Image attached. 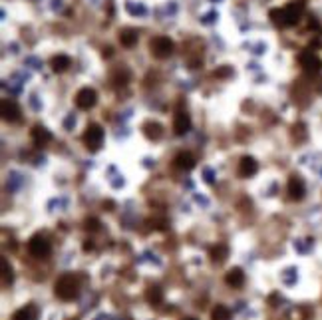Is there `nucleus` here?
<instances>
[{"label": "nucleus", "instance_id": "obj_18", "mask_svg": "<svg viewBox=\"0 0 322 320\" xmlns=\"http://www.w3.org/2000/svg\"><path fill=\"white\" fill-rule=\"evenodd\" d=\"M12 320H36V308L34 306H24L12 314Z\"/></svg>", "mask_w": 322, "mask_h": 320}, {"label": "nucleus", "instance_id": "obj_16", "mask_svg": "<svg viewBox=\"0 0 322 320\" xmlns=\"http://www.w3.org/2000/svg\"><path fill=\"white\" fill-rule=\"evenodd\" d=\"M119 42H121L123 46L131 48V46L137 42V32H135V30H131V28H123V30L119 32Z\"/></svg>", "mask_w": 322, "mask_h": 320}, {"label": "nucleus", "instance_id": "obj_2", "mask_svg": "<svg viewBox=\"0 0 322 320\" xmlns=\"http://www.w3.org/2000/svg\"><path fill=\"white\" fill-rule=\"evenodd\" d=\"M54 292H56V296L60 298V300H74L76 296H78V292H80V282H78V278L74 276V274H62L58 280H56V284H54Z\"/></svg>", "mask_w": 322, "mask_h": 320}, {"label": "nucleus", "instance_id": "obj_7", "mask_svg": "<svg viewBox=\"0 0 322 320\" xmlns=\"http://www.w3.org/2000/svg\"><path fill=\"white\" fill-rule=\"evenodd\" d=\"M191 129V117L187 111H177L173 117V131L177 135H185Z\"/></svg>", "mask_w": 322, "mask_h": 320}, {"label": "nucleus", "instance_id": "obj_11", "mask_svg": "<svg viewBox=\"0 0 322 320\" xmlns=\"http://www.w3.org/2000/svg\"><path fill=\"white\" fill-rule=\"evenodd\" d=\"M304 181L300 177H290L288 179V193H290V199H302L304 197Z\"/></svg>", "mask_w": 322, "mask_h": 320}, {"label": "nucleus", "instance_id": "obj_21", "mask_svg": "<svg viewBox=\"0 0 322 320\" xmlns=\"http://www.w3.org/2000/svg\"><path fill=\"white\" fill-rule=\"evenodd\" d=\"M227 259V247L225 245H217L211 249V261L215 263H223Z\"/></svg>", "mask_w": 322, "mask_h": 320}, {"label": "nucleus", "instance_id": "obj_19", "mask_svg": "<svg viewBox=\"0 0 322 320\" xmlns=\"http://www.w3.org/2000/svg\"><path fill=\"white\" fill-rule=\"evenodd\" d=\"M145 296H147V300L151 304H161L163 302V290H161L159 286H149Z\"/></svg>", "mask_w": 322, "mask_h": 320}, {"label": "nucleus", "instance_id": "obj_17", "mask_svg": "<svg viewBox=\"0 0 322 320\" xmlns=\"http://www.w3.org/2000/svg\"><path fill=\"white\" fill-rule=\"evenodd\" d=\"M68 68H70V58H68V56L58 54V56H54L52 58V70L54 72L62 74V72H66Z\"/></svg>", "mask_w": 322, "mask_h": 320}, {"label": "nucleus", "instance_id": "obj_10", "mask_svg": "<svg viewBox=\"0 0 322 320\" xmlns=\"http://www.w3.org/2000/svg\"><path fill=\"white\" fill-rule=\"evenodd\" d=\"M30 135H32V141H34L36 145H46V143L52 139V133H50L44 125H34L32 131H30Z\"/></svg>", "mask_w": 322, "mask_h": 320}, {"label": "nucleus", "instance_id": "obj_9", "mask_svg": "<svg viewBox=\"0 0 322 320\" xmlns=\"http://www.w3.org/2000/svg\"><path fill=\"white\" fill-rule=\"evenodd\" d=\"M257 169H259V163L255 161V157H251V155H245L241 163H239V175L241 177H251V175H255L257 173Z\"/></svg>", "mask_w": 322, "mask_h": 320}, {"label": "nucleus", "instance_id": "obj_6", "mask_svg": "<svg viewBox=\"0 0 322 320\" xmlns=\"http://www.w3.org/2000/svg\"><path fill=\"white\" fill-rule=\"evenodd\" d=\"M96 102H98V94L92 88H82L76 94V106L80 107V109H92V107L96 106Z\"/></svg>", "mask_w": 322, "mask_h": 320}, {"label": "nucleus", "instance_id": "obj_24", "mask_svg": "<svg viewBox=\"0 0 322 320\" xmlns=\"http://www.w3.org/2000/svg\"><path fill=\"white\" fill-rule=\"evenodd\" d=\"M127 10H129L131 14H145V8H143V6H137V8H133L131 4H127Z\"/></svg>", "mask_w": 322, "mask_h": 320}, {"label": "nucleus", "instance_id": "obj_1", "mask_svg": "<svg viewBox=\"0 0 322 320\" xmlns=\"http://www.w3.org/2000/svg\"><path fill=\"white\" fill-rule=\"evenodd\" d=\"M300 12H302V4L300 2H290L284 8H272L270 10V18L278 26H294L300 20Z\"/></svg>", "mask_w": 322, "mask_h": 320}, {"label": "nucleus", "instance_id": "obj_14", "mask_svg": "<svg viewBox=\"0 0 322 320\" xmlns=\"http://www.w3.org/2000/svg\"><path fill=\"white\" fill-rule=\"evenodd\" d=\"M175 167L189 171V169L195 167V157H193L191 153H187V151H181V153H177V157H175Z\"/></svg>", "mask_w": 322, "mask_h": 320}, {"label": "nucleus", "instance_id": "obj_4", "mask_svg": "<svg viewBox=\"0 0 322 320\" xmlns=\"http://www.w3.org/2000/svg\"><path fill=\"white\" fill-rule=\"evenodd\" d=\"M28 251H30L32 257L42 259V257H48V255H50L52 247H50V241H48L44 235H34V237L28 241Z\"/></svg>", "mask_w": 322, "mask_h": 320}, {"label": "nucleus", "instance_id": "obj_5", "mask_svg": "<svg viewBox=\"0 0 322 320\" xmlns=\"http://www.w3.org/2000/svg\"><path fill=\"white\" fill-rule=\"evenodd\" d=\"M149 46H151V54H153L155 58H159V60L169 58L171 52H173V42H171L169 38H165V36H157V38H153Z\"/></svg>", "mask_w": 322, "mask_h": 320}, {"label": "nucleus", "instance_id": "obj_25", "mask_svg": "<svg viewBox=\"0 0 322 320\" xmlns=\"http://www.w3.org/2000/svg\"><path fill=\"white\" fill-rule=\"evenodd\" d=\"M183 320H195V318H183Z\"/></svg>", "mask_w": 322, "mask_h": 320}, {"label": "nucleus", "instance_id": "obj_23", "mask_svg": "<svg viewBox=\"0 0 322 320\" xmlns=\"http://www.w3.org/2000/svg\"><path fill=\"white\" fill-rule=\"evenodd\" d=\"M86 229L88 231H98L100 229V221L98 219H88L86 221Z\"/></svg>", "mask_w": 322, "mask_h": 320}, {"label": "nucleus", "instance_id": "obj_8", "mask_svg": "<svg viewBox=\"0 0 322 320\" xmlns=\"http://www.w3.org/2000/svg\"><path fill=\"white\" fill-rule=\"evenodd\" d=\"M298 60H300V66H302L306 72H310V74H316L322 66L320 60L316 58V54H312V52H302Z\"/></svg>", "mask_w": 322, "mask_h": 320}, {"label": "nucleus", "instance_id": "obj_13", "mask_svg": "<svg viewBox=\"0 0 322 320\" xmlns=\"http://www.w3.org/2000/svg\"><path fill=\"white\" fill-rule=\"evenodd\" d=\"M225 280H227V284H229V286H233V288H239V286H243V282H245V272H243V270H241L239 267L231 268V270L227 272Z\"/></svg>", "mask_w": 322, "mask_h": 320}, {"label": "nucleus", "instance_id": "obj_20", "mask_svg": "<svg viewBox=\"0 0 322 320\" xmlns=\"http://www.w3.org/2000/svg\"><path fill=\"white\" fill-rule=\"evenodd\" d=\"M211 320H231V310L223 304H217L211 312Z\"/></svg>", "mask_w": 322, "mask_h": 320}, {"label": "nucleus", "instance_id": "obj_22", "mask_svg": "<svg viewBox=\"0 0 322 320\" xmlns=\"http://www.w3.org/2000/svg\"><path fill=\"white\" fill-rule=\"evenodd\" d=\"M10 282H12V268H10L6 259H2V284L8 286Z\"/></svg>", "mask_w": 322, "mask_h": 320}, {"label": "nucleus", "instance_id": "obj_15", "mask_svg": "<svg viewBox=\"0 0 322 320\" xmlns=\"http://www.w3.org/2000/svg\"><path fill=\"white\" fill-rule=\"evenodd\" d=\"M143 133L149 139H159L163 129H161V125L157 121H147V123H143Z\"/></svg>", "mask_w": 322, "mask_h": 320}, {"label": "nucleus", "instance_id": "obj_3", "mask_svg": "<svg viewBox=\"0 0 322 320\" xmlns=\"http://www.w3.org/2000/svg\"><path fill=\"white\" fill-rule=\"evenodd\" d=\"M84 143L90 151H98L104 143V129L98 123H90L86 133H84Z\"/></svg>", "mask_w": 322, "mask_h": 320}, {"label": "nucleus", "instance_id": "obj_12", "mask_svg": "<svg viewBox=\"0 0 322 320\" xmlns=\"http://www.w3.org/2000/svg\"><path fill=\"white\" fill-rule=\"evenodd\" d=\"M2 117L6 121H18L20 119V107L10 100H2Z\"/></svg>", "mask_w": 322, "mask_h": 320}]
</instances>
